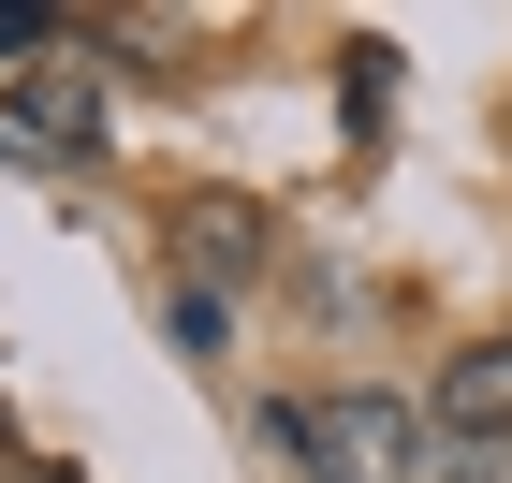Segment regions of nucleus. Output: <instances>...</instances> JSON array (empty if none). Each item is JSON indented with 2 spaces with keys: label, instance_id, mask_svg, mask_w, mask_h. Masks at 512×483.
Instances as JSON below:
<instances>
[{
  "label": "nucleus",
  "instance_id": "4",
  "mask_svg": "<svg viewBox=\"0 0 512 483\" xmlns=\"http://www.w3.org/2000/svg\"><path fill=\"white\" fill-rule=\"evenodd\" d=\"M425 410H439V440H512V337H469Z\"/></svg>",
  "mask_w": 512,
  "mask_h": 483
},
{
  "label": "nucleus",
  "instance_id": "1",
  "mask_svg": "<svg viewBox=\"0 0 512 483\" xmlns=\"http://www.w3.org/2000/svg\"><path fill=\"white\" fill-rule=\"evenodd\" d=\"M264 454L293 483H425L439 469V410H410V396H381V381H352V396H278L264 410Z\"/></svg>",
  "mask_w": 512,
  "mask_h": 483
},
{
  "label": "nucleus",
  "instance_id": "5",
  "mask_svg": "<svg viewBox=\"0 0 512 483\" xmlns=\"http://www.w3.org/2000/svg\"><path fill=\"white\" fill-rule=\"evenodd\" d=\"M0 59H15V74H30V59H59V15H44V0H0Z\"/></svg>",
  "mask_w": 512,
  "mask_h": 483
},
{
  "label": "nucleus",
  "instance_id": "3",
  "mask_svg": "<svg viewBox=\"0 0 512 483\" xmlns=\"http://www.w3.org/2000/svg\"><path fill=\"white\" fill-rule=\"evenodd\" d=\"M15 132H30V147H74V161L103 147V88H88V59H74V44L15 74Z\"/></svg>",
  "mask_w": 512,
  "mask_h": 483
},
{
  "label": "nucleus",
  "instance_id": "6",
  "mask_svg": "<svg viewBox=\"0 0 512 483\" xmlns=\"http://www.w3.org/2000/svg\"><path fill=\"white\" fill-rule=\"evenodd\" d=\"M425 483H512V440H439Z\"/></svg>",
  "mask_w": 512,
  "mask_h": 483
},
{
  "label": "nucleus",
  "instance_id": "2",
  "mask_svg": "<svg viewBox=\"0 0 512 483\" xmlns=\"http://www.w3.org/2000/svg\"><path fill=\"white\" fill-rule=\"evenodd\" d=\"M249 279H264V205L191 191V205H176V293H205V308H220V293H249Z\"/></svg>",
  "mask_w": 512,
  "mask_h": 483
}]
</instances>
